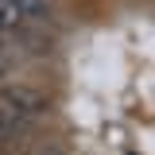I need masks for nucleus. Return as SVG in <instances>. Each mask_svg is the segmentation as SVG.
Here are the masks:
<instances>
[{"label":"nucleus","mask_w":155,"mask_h":155,"mask_svg":"<svg viewBox=\"0 0 155 155\" xmlns=\"http://www.w3.org/2000/svg\"><path fill=\"white\" fill-rule=\"evenodd\" d=\"M0 97H4L8 105H16L23 116H31V120H39V116L51 109V101L39 93V89H31V85H4V89H0Z\"/></svg>","instance_id":"1"},{"label":"nucleus","mask_w":155,"mask_h":155,"mask_svg":"<svg viewBox=\"0 0 155 155\" xmlns=\"http://www.w3.org/2000/svg\"><path fill=\"white\" fill-rule=\"evenodd\" d=\"M31 155H66V151H62L58 143H39V147H35Z\"/></svg>","instance_id":"3"},{"label":"nucleus","mask_w":155,"mask_h":155,"mask_svg":"<svg viewBox=\"0 0 155 155\" xmlns=\"http://www.w3.org/2000/svg\"><path fill=\"white\" fill-rule=\"evenodd\" d=\"M16 8H19V16H23V23H51V0H16Z\"/></svg>","instance_id":"2"}]
</instances>
